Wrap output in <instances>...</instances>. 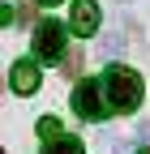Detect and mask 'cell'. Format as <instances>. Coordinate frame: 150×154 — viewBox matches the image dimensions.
<instances>
[{
	"label": "cell",
	"mask_w": 150,
	"mask_h": 154,
	"mask_svg": "<svg viewBox=\"0 0 150 154\" xmlns=\"http://www.w3.org/2000/svg\"><path fill=\"white\" fill-rule=\"evenodd\" d=\"M103 90H107L111 111H120V116L137 111V103H142V77L133 69H124V64H111L103 73Z\"/></svg>",
	"instance_id": "cell-1"
},
{
	"label": "cell",
	"mask_w": 150,
	"mask_h": 154,
	"mask_svg": "<svg viewBox=\"0 0 150 154\" xmlns=\"http://www.w3.org/2000/svg\"><path fill=\"white\" fill-rule=\"evenodd\" d=\"M103 99H107L103 77H99V82H95V77H86V82H77V90H73V111H77L82 120L99 124V120H107V111H111V103H103Z\"/></svg>",
	"instance_id": "cell-2"
},
{
	"label": "cell",
	"mask_w": 150,
	"mask_h": 154,
	"mask_svg": "<svg viewBox=\"0 0 150 154\" xmlns=\"http://www.w3.org/2000/svg\"><path fill=\"white\" fill-rule=\"evenodd\" d=\"M64 38H69V30L56 22V17H43V22L34 26V60H43V64L64 60Z\"/></svg>",
	"instance_id": "cell-3"
},
{
	"label": "cell",
	"mask_w": 150,
	"mask_h": 154,
	"mask_svg": "<svg viewBox=\"0 0 150 154\" xmlns=\"http://www.w3.org/2000/svg\"><path fill=\"white\" fill-rule=\"evenodd\" d=\"M39 133H43V154H86L82 137L64 133L56 116H43V120H39Z\"/></svg>",
	"instance_id": "cell-4"
},
{
	"label": "cell",
	"mask_w": 150,
	"mask_h": 154,
	"mask_svg": "<svg viewBox=\"0 0 150 154\" xmlns=\"http://www.w3.org/2000/svg\"><path fill=\"white\" fill-rule=\"evenodd\" d=\"M69 26H73V34H82V38H90L99 30V5L95 0H73V13H69Z\"/></svg>",
	"instance_id": "cell-5"
},
{
	"label": "cell",
	"mask_w": 150,
	"mask_h": 154,
	"mask_svg": "<svg viewBox=\"0 0 150 154\" xmlns=\"http://www.w3.org/2000/svg\"><path fill=\"white\" fill-rule=\"evenodd\" d=\"M9 86L17 94H34V90H39V64H34V60H17L9 69Z\"/></svg>",
	"instance_id": "cell-6"
},
{
	"label": "cell",
	"mask_w": 150,
	"mask_h": 154,
	"mask_svg": "<svg viewBox=\"0 0 150 154\" xmlns=\"http://www.w3.org/2000/svg\"><path fill=\"white\" fill-rule=\"evenodd\" d=\"M39 5H60V0H39Z\"/></svg>",
	"instance_id": "cell-7"
},
{
	"label": "cell",
	"mask_w": 150,
	"mask_h": 154,
	"mask_svg": "<svg viewBox=\"0 0 150 154\" xmlns=\"http://www.w3.org/2000/svg\"><path fill=\"white\" fill-rule=\"evenodd\" d=\"M137 154H150V150H137Z\"/></svg>",
	"instance_id": "cell-8"
}]
</instances>
